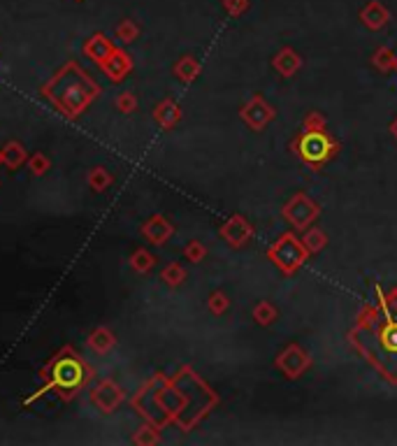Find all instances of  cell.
<instances>
[{
	"label": "cell",
	"instance_id": "obj_1",
	"mask_svg": "<svg viewBox=\"0 0 397 446\" xmlns=\"http://www.w3.org/2000/svg\"><path fill=\"white\" fill-rule=\"evenodd\" d=\"M328 137L323 135H307L302 140V147H300V151H302V156L307 160H314V163H319V160H323L328 156Z\"/></svg>",
	"mask_w": 397,
	"mask_h": 446
},
{
	"label": "cell",
	"instance_id": "obj_2",
	"mask_svg": "<svg viewBox=\"0 0 397 446\" xmlns=\"http://www.w3.org/2000/svg\"><path fill=\"white\" fill-rule=\"evenodd\" d=\"M381 337H384V346L388 351L397 353V326L395 323H388V326L381 330Z\"/></svg>",
	"mask_w": 397,
	"mask_h": 446
}]
</instances>
